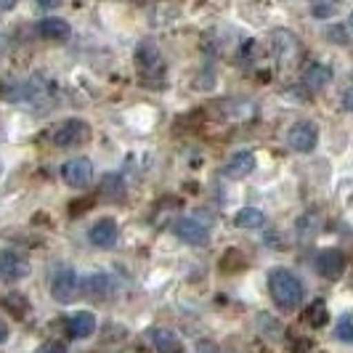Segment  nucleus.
<instances>
[{
	"instance_id": "13",
	"label": "nucleus",
	"mask_w": 353,
	"mask_h": 353,
	"mask_svg": "<svg viewBox=\"0 0 353 353\" xmlns=\"http://www.w3.org/2000/svg\"><path fill=\"white\" fill-rule=\"evenodd\" d=\"M274 51H276V56H279L282 61L298 59V51H301L298 37L292 35V32H287V30H276V32H274Z\"/></svg>"
},
{
	"instance_id": "18",
	"label": "nucleus",
	"mask_w": 353,
	"mask_h": 353,
	"mask_svg": "<svg viewBox=\"0 0 353 353\" xmlns=\"http://www.w3.org/2000/svg\"><path fill=\"white\" fill-rule=\"evenodd\" d=\"M83 290L93 295V298H104L109 295V290H112V279L106 276V274H90L83 279Z\"/></svg>"
},
{
	"instance_id": "22",
	"label": "nucleus",
	"mask_w": 353,
	"mask_h": 353,
	"mask_svg": "<svg viewBox=\"0 0 353 353\" xmlns=\"http://www.w3.org/2000/svg\"><path fill=\"white\" fill-rule=\"evenodd\" d=\"M37 353H67V348L61 343H48V345H43Z\"/></svg>"
},
{
	"instance_id": "28",
	"label": "nucleus",
	"mask_w": 353,
	"mask_h": 353,
	"mask_svg": "<svg viewBox=\"0 0 353 353\" xmlns=\"http://www.w3.org/2000/svg\"><path fill=\"white\" fill-rule=\"evenodd\" d=\"M348 27L353 30V11H351V17H348Z\"/></svg>"
},
{
	"instance_id": "19",
	"label": "nucleus",
	"mask_w": 353,
	"mask_h": 353,
	"mask_svg": "<svg viewBox=\"0 0 353 353\" xmlns=\"http://www.w3.org/2000/svg\"><path fill=\"white\" fill-rule=\"evenodd\" d=\"M327 319H330V314H327L324 301H314L311 305H308V311H305V321H308L311 327H324V324H327Z\"/></svg>"
},
{
	"instance_id": "25",
	"label": "nucleus",
	"mask_w": 353,
	"mask_h": 353,
	"mask_svg": "<svg viewBox=\"0 0 353 353\" xmlns=\"http://www.w3.org/2000/svg\"><path fill=\"white\" fill-rule=\"evenodd\" d=\"M330 40H340V43H345V37H343V27H332V30H330Z\"/></svg>"
},
{
	"instance_id": "9",
	"label": "nucleus",
	"mask_w": 353,
	"mask_h": 353,
	"mask_svg": "<svg viewBox=\"0 0 353 353\" xmlns=\"http://www.w3.org/2000/svg\"><path fill=\"white\" fill-rule=\"evenodd\" d=\"M117 236H120V229H117V221L114 218H101L88 231L90 245H96V248H112L117 242Z\"/></svg>"
},
{
	"instance_id": "8",
	"label": "nucleus",
	"mask_w": 353,
	"mask_h": 353,
	"mask_svg": "<svg viewBox=\"0 0 353 353\" xmlns=\"http://www.w3.org/2000/svg\"><path fill=\"white\" fill-rule=\"evenodd\" d=\"M27 274H30L27 258H21L14 250H0V276L3 279L17 282V279H24Z\"/></svg>"
},
{
	"instance_id": "27",
	"label": "nucleus",
	"mask_w": 353,
	"mask_h": 353,
	"mask_svg": "<svg viewBox=\"0 0 353 353\" xmlns=\"http://www.w3.org/2000/svg\"><path fill=\"white\" fill-rule=\"evenodd\" d=\"M17 6V0H0V11H11Z\"/></svg>"
},
{
	"instance_id": "3",
	"label": "nucleus",
	"mask_w": 353,
	"mask_h": 353,
	"mask_svg": "<svg viewBox=\"0 0 353 353\" xmlns=\"http://www.w3.org/2000/svg\"><path fill=\"white\" fill-rule=\"evenodd\" d=\"M77 290H80V279L74 274V268L64 265L53 274L51 279V295L56 303H72L77 298Z\"/></svg>"
},
{
	"instance_id": "17",
	"label": "nucleus",
	"mask_w": 353,
	"mask_h": 353,
	"mask_svg": "<svg viewBox=\"0 0 353 353\" xmlns=\"http://www.w3.org/2000/svg\"><path fill=\"white\" fill-rule=\"evenodd\" d=\"M234 226L236 229H263L265 226V215L258 208H242L234 218Z\"/></svg>"
},
{
	"instance_id": "2",
	"label": "nucleus",
	"mask_w": 353,
	"mask_h": 353,
	"mask_svg": "<svg viewBox=\"0 0 353 353\" xmlns=\"http://www.w3.org/2000/svg\"><path fill=\"white\" fill-rule=\"evenodd\" d=\"M88 136H90L88 123H83V120H77V117H70V120H64V123L53 130V143H56L59 149H72V146H77V143L88 141Z\"/></svg>"
},
{
	"instance_id": "4",
	"label": "nucleus",
	"mask_w": 353,
	"mask_h": 353,
	"mask_svg": "<svg viewBox=\"0 0 353 353\" xmlns=\"http://www.w3.org/2000/svg\"><path fill=\"white\" fill-rule=\"evenodd\" d=\"M287 143H290L295 152L308 154V152H314V149H316L319 128L314 123H308V120H301V123H295L290 130H287Z\"/></svg>"
},
{
	"instance_id": "1",
	"label": "nucleus",
	"mask_w": 353,
	"mask_h": 353,
	"mask_svg": "<svg viewBox=\"0 0 353 353\" xmlns=\"http://www.w3.org/2000/svg\"><path fill=\"white\" fill-rule=\"evenodd\" d=\"M268 292L271 301L276 303L282 311H295L303 303V282L290 271V268H274L268 274Z\"/></svg>"
},
{
	"instance_id": "20",
	"label": "nucleus",
	"mask_w": 353,
	"mask_h": 353,
	"mask_svg": "<svg viewBox=\"0 0 353 353\" xmlns=\"http://www.w3.org/2000/svg\"><path fill=\"white\" fill-rule=\"evenodd\" d=\"M340 0H314L311 3V14L316 19H330L332 14H337Z\"/></svg>"
},
{
	"instance_id": "10",
	"label": "nucleus",
	"mask_w": 353,
	"mask_h": 353,
	"mask_svg": "<svg viewBox=\"0 0 353 353\" xmlns=\"http://www.w3.org/2000/svg\"><path fill=\"white\" fill-rule=\"evenodd\" d=\"M255 170V154L242 149V152H234L229 157V162L223 165V176L231 181H239V178H248Z\"/></svg>"
},
{
	"instance_id": "16",
	"label": "nucleus",
	"mask_w": 353,
	"mask_h": 353,
	"mask_svg": "<svg viewBox=\"0 0 353 353\" xmlns=\"http://www.w3.org/2000/svg\"><path fill=\"white\" fill-rule=\"evenodd\" d=\"M330 80H332V72H330V67H324V64H311L305 70V74H303V83L311 90H321Z\"/></svg>"
},
{
	"instance_id": "23",
	"label": "nucleus",
	"mask_w": 353,
	"mask_h": 353,
	"mask_svg": "<svg viewBox=\"0 0 353 353\" xmlns=\"http://www.w3.org/2000/svg\"><path fill=\"white\" fill-rule=\"evenodd\" d=\"M8 335H11V330H8V324H6V319L0 316V345L8 340Z\"/></svg>"
},
{
	"instance_id": "14",
	"label": "nucleus",
	"mask_w": 353,
	"mask_h": 353,
	"mask_svg": "<svg viewBox=\"0 0 353 353\" xmlns=\"http://www.w3.org/2000/svg\"><path fill=\"white\" fill-rule=\"evenodd\" d=\"M96 332V316L90 311H77L70 319V335L72 337H90Z\"/></svg>"
},
{
	"instance_id": "24",
	"label": "nucleus",
	"mask_w": 353,
	"mask_h": 353,
	"mask_svg": "<svg viewBox=\"0 0 353 353\" xmlns=\"http://www.w3.org/2000/svg\"><path fill=\"white\" fill-rule=\"evenodd\" d=\"M343 106H345L348 112H353V88H348L343 93Z\"/></svg>"
},
{
	"instance_id": "7",
	"label": "nucleus",
	"mask_w": 353,
	"mask_h": 353,
	"mask_svg": "<svg viewBox=\"0 0 353 353\" xmlns=\"http://www.w3.org/2000/svg\"><path fill=\"white\" fill-rule=\"evenodd\" d=\"M173 231H176V236L181 239V242L194 245V248L208 245V239H210V231H208V226H202V223H199V221H194V218H178L176 226H173Z\"/></svg>"
},
{
	"instance_id": "5",
	"label": "nucleus",
	"mask_w": 353,
	"mask_h": 353,
	"mask_svg": "<svg viewBox=\"0 0 353 353\" xmlns=\"http://www.w3.org/2000/svg\"><path fill=\"white\" fill-rule=\"evenodd\" d=\"M61 178L74 186V189H85L93 181V162L88 157H74L61 168Z\"/></svg>"
},
{
	"instance_id": "6",
	"label": "nucleus",
	"mask_w": 353,
	"mask_h": 353,
	"mask_svg": "<svg viewBox=\"0 0 353 353\" xmlns=\"http://www.w3.org/2000/svg\"><path fill=\"white\" fill-rule=\"evenodd\" d=\"M316 271L324 276V279L337 282V279L343 276V271H345V255L335 248L321 250V252L316 255Z\"/></svg>"
},
{
	"instance_id": "15",
	"label": "nucleus",
	"mask_w": 353,
	"mask_h": 353,
	"mask_svg": "<svg viewBox=\"0 0 353 353\" xmlns=\"http://www.w3.org/2000/svg\"><path fill=\"white\" fill-rule=\"evenodd\" d=\"M152 343H154V348L159 353H181V343H178L176 332H170V330H162V327H154L152 332Z\"/></svg>"
},
{
	"instance_id": "21",
	"label": "nucleus",
	"mask_w": 353,
	"mask_h": 353,
	"mask_svg": "<svg viewBox=\"0 0 353 353\" xmlns=\"http://www.w3.org/2000/svg\"><path fill=\"white\" fill-rule=\"evenodd\" d=\"M335 337L340 343H353V319H340L335 327Z\"/></svg>"
},
{
	"instance_id": "26",
	"label": "nucleus",
	"mask_w": 353,
	"mask_h": 353,
	"mask_svg": "<svg viewBox=\"0 0 353 353\" xmlns=\"http://www.w3.org/2000/svg\"><path fill=\"white\" fill-rule=\"evenodd\" d=\"M35 3L40 6V8H56L61 0H35Z\"/></svg>"
},
{
	"instance_id": "11",
	"label": "nucleus",
	"mask_w": 353,
	"mask_h": 353,
	"mask_svg": "<svg viewBox=\"0 0 353 353\" xmlns=\"http://www.w3.org/2000/svg\"><path fill=\"white\" fill-rule=\"evenodd\" d=\"M136 64L139 70L149 77V74H162L165 64H162V56H159L157 46L154 43H141L139 51H136Z\"/></svg>"
},
{
	"instance_id": "12",
	"label": "nucleus",
	"mask_w": 353,
	"mask_h": 353,
	"mask_svg": "<svg viewBox=\"0 0 353 353\" xmlns=\"http://www.w3.org/2000/svg\"><path fill=\"white\" fill-rule=\"evenodd\" d=\"M37 35L46 37V40H67L72 35V27L70 21H64V19L48 17L37 21Z\"/></svg>"
}]
</instances>
